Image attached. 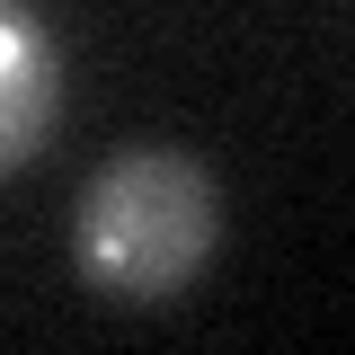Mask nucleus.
I'll return each instance as SVG.
<instances>
[{
    "label": "nucleus",
    "instance_id": "f257e3e1",
    "mask_svg": "<svg viewBox=\"0 0 355 355\" xmlns=\"http://www.w3.org/2000/svg\"><path fill=\"white\" fill-rule=\"evenodd\" d=\"M222 240V196L205 160L133 142L107 169H89L80 205H71V258L98 293L116 302H178Z\"/></svg>",
    "mask_w": 355,
    "mask_h": 355
},
{
    "label": "nucleus",
    "instance_id": "f03ea898",
    "mask_svg": "<svg viewBox=\"0 0 355 355\" xmlns=\"http://www.w3.org/2000/svg\"><path fill=\"white\" fill-rule=\"evenodd\" d=\"M62 116V53L27 0H0V178L36 160Z\"/></svg>",
    "mask_w": 355,
    "mask_h": 355
}]
</instances>
